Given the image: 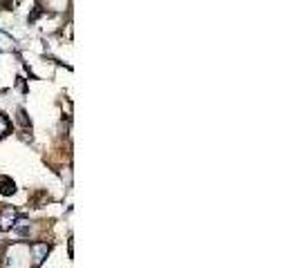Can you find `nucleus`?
Wrapping results in <instances>:
<instances>
[{
	"label": "nucleus",
	"instance_id": "obj_1",
	"mask_svg": "<svg viewBox=\"0 0 298 268\" xmlns=\"http://www.w3.org/2000/svg\"><path fill=\"white\" fill-rule=\"evenodd\" d=\"M5 268H32L30 261V246L27 244H11L5 250Z\"/></svg>",
	"mask_w": 298,
	"mask_h": 268
},
{
	"label": "nucleus",
	"instance_id": "obj_2",
	"mask_svg": "<svg viewBox=\"0 0 298 268\" xmlns=\"http://www.w3.org/2000/svg\"><path fill=\"white\" fill-rule=\"evenodd\" d=\"M49 253V244L47 242H36L30 246V259H32V266H41L43 259L47 257Z\"/></svg>",
	"mask_w": 298,
	"mask_h": 268
},
{
	"label": "nucleus",
	"instance_id": "obj_3",
	"mask_svg": "<svg viewBox=\"0 0 298 268\" xmlns=\"http://www.w3.org/2000/svg\"><path fill=\"white\" fill-rule=\"evenodd\" d=\"M16 219H18V212H16V208H11V206L0 208V228H3V230H9V228L16 223Z\"/></svg>",
	"mask_w": 298,
	"mask_h": 268
},
{
	"label": "nucleus",
	"instance_id": "obj_4",
	"mask_svg": "<svg viewBox=\"0 0 298 268\" xmlns=\"http://www.w3.org/2000/svg\"><path fill=\"white\" fill-rule=\"evenodd\" d=\"M14 181H9V179L7 177H0V192H3V194H11V192H14Z\"/></svg>",
	"mask_w": 298,
	"mask_h": 268
},
{
	"label": "nucleus",
	"instance_id": "obj_5",
	"mask_svg": "<svg viewBox=\"0 0 298 268\" xmlns=\"http://www.w3.org/2000/svg\"><path fill=\"white\" fill-rule=\"evenodd\" d=\"M16 123H18L20 127H30V119L25 116V112H22V110L16 112Z\"/></svg>",
	"mask_w": 298,
	"mask_h": 268
},
{
	"label": "nucleus",
	"instance_id": "obj_6",
	"mask_svg": "<svg viewBox=\"0 0 298 268\" xmlns=\"http://www.w3.org/2000/svg\"><path fill=\"white\" fill-rule=\"evenodd\" d=\"M7 132H9V119L5 114H0V137H5Z\"/></svg>",
	"mask_w": 298,
	"mask_h": 268
}]
</instances>
